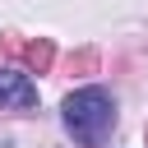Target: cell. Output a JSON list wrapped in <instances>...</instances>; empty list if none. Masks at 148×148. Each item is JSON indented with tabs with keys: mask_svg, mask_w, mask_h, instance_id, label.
I'll return each instance as SVG.
<instances>
[{
	"mask_svg": "<svg viewBox=\"0 0 148 148\" xmlns=\"http://www.w3.org/2000/svg\"><path fill=\"white\" fill-rule=\"evenodd\" d=\"M23 60H28V69H37V74H46L51 69V60H56V46L42 37V42H28L23 46Z\"/></svg>",
	"mask_w": 148,
	"mask_h": 148,
	"instance_id": "3957f363",
	"label": "cell"
},
{
	"mask_svg": "<svg viewBox=\"0 0 148 148\" xmlns=\"http://www.w3.org/2000/svg\"><path fill=\"white\" fill-rule=\"evenodd\" d=\"M5 106H14V111L37 106V88L28 83V74H18V69H0V111H5Z\"/></svg>",
	"mask_w": 148,
	"mask_h": 148,
	"instance_id": "7a4b0ae2",
	"label": "cell"
},
{
	"mask_svg": "<svg viewBox=\"0 0 148 148\" xmlns=\"http://www.w3.org/2000/svg\"><path fill=\"white\" fill-rule=\"evenodd\" d=\"M65 130L83 148H102L116 130V102L106 88H79L65 97Z\"/></svg>",
	"mask_w": 148,
	"mask_h": 148,
	"instance_id": "6da1fadb",
	"label": "cell"
}]
</instances>
